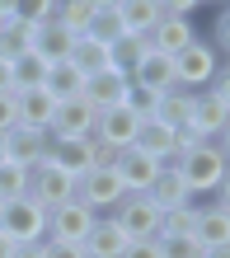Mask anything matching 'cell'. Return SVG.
I'll list each match as a JSON object with an SVG mask.
<instances>
[{"mask_svg":"<svg viewBox=\"0 0 230 258\" xmlns=\"http://www.w3.org/2000/svg\"><path fill=\"white\" fill-rule=\"evenodd\" d=\"M0 258H14V244H10L5 235H0Z\"/></svg>","mask_w":230,"mask_h":258,"instance_id":"42","label":"cell"},{"mask_svg":"<svg viewBox=\"0 0 230 258\" xmlns=\"http://www.w3.org/2000/svg\"><path fill=\"white\" fill-rule=\"evenodd\" d=\"M169 169L179 174V183L188 188L193 202L230 188V164H225V155H216V150H207V146H193V150H183V155H174Z\"/></svg>","mask_w":230,"mask_h":258,"instance_id":"1","label":"cell"},{"mask_svg":"<svg viewBox=\"0 0 230 258\" xmlns=\"http://www.w3.org/2000/svg\"><path fill=\"white\" fill-rule=\"evenodd\" d=\"M127 80H132V85H141V89H150V94H164V89H174V61L146 47V56L136 61V71L127 75Z\"/></svg>","mask_w":230,"mask_h":258,"instance_id":"19","label":"cell"},{"mask_svg":"<svg viewBox=\"0 0 230 258\" xmlns=\"http://www.w3.org/2000/svg\"><path fill=\"white\" fill-rule=\"evenodd\" d=\"M14 132V94H0V136Z\"/></svg>","mask_w":230,"mask_h":258,"instance_id":"37","label":"cell"},{"mask_svg":"<svg viewBox=\"0 0 230 258\" xmlns=\"http://www.w3.org/2000/svg\"><path fill=\"white\" fill-rule=\"evenodd\" d=\"M0 160H5V136H0Z\"/></svg>","mask_w":230,"mask_h":258,"instance_id":"43","label":"cell"},{"mask_svg":"<svg viewBox=\"0 0 230 258\" xmlns=\"http://www.w3.org/2000/svg\"><path fill=\"white\" fill-rule=\"evenodd\" d=\"M136 127H141V117H136L127 103H118V108H103V113H99V122H94V141L127 150V146L136 141Z\"/></svg>","mask_w":230,"mask_h":258,"instance_id":"11","label":"cell"},{"mask_svg":"<svg viewBox=\"0 0 230 258\" xmlns=\"http://www.w3.org/2000/svg\"><path fill=\"white\" fill-rule=\"evenodd\" d=\"M118 24H122V33L146 38L160 24V0H118Z\"/></svg>","mask_w":230,"mask_h":258,"instance_id":"21","label":"cell"},{"mask_svg":"<svg viewBox=\"0 0 230 258\" xmlns=\"http://www.w3.org/2000/svg\"><path fill=\"white\" fill-rule=\"evenodd\" d=\"M85 38L103 42V47H113V42L122 38V24H118V0H94V19H89V33H85Z\"/></svg>","mask_w":230,"mask_h":258,"instance_id":"27","label":"cell"},{"mask_svg":"<svg viewBox=\"0 0 230 258\" xmlns=\"http://www.w3.org/2000/svg\"><path fill=\"white\" fill-rule=\"evenodd\" d=\"M24 192H28V169L0 160V202H14V197H24Z\"/></svg>","mask_w":230,"mask_h":258,"instance_id":"31","label":"cell"},{"mask_svg":"<svg viewBox=\"0 0 230 258\" xmlns=\"http://www.w3.org/2000/svg\"><path fill=\"white\" fill-rule=\"evenodd\" d=\"M47 160L61 174H71V178L89 174L94 169V136H89V141H47Z\"/></svg>","mask_w":230,"mask_h":258,"instance_id":"15","label":"cell"},{"mask_svg":"<svg viewBox=\"0 0 230 258\" xmlns=\"http://www.w3.org/2000/svg\"><path fill=\"white\" fill-rule=\"evenodd\" d=\"M85 258H122V249H127V235L118 230L113 216H94V225H89L85 235Z\"/></svg>","mask_w":230,"mask_h":258,"instance_id":"17","label":"cell"},{"mask_svg":"<svg viewBox=\"0 0 230 258\" xmlns=\"http://www.w3.org/2000/svg\"><path fill=\"white\" fill-rule=\"evenodd\" d=\"M80 89H85V75L75 71V66H47V80H42V94H47L52 103H71V99H80Z\"/></svg>","mask_w":230,"mask_h":258,"instance_id":"24","label":"cell"},{"mask_svg":"<svg viewBox=\"0 0 230 258\" xmlns=\"http://www.w3.org/2000/svg\"><path fill=\"white\" fill-rule=\"evenodd\" d=\"M89 225H94V211H89L85 202H75V197L66 207L47 211V239H61V244H85Z\"/></svg>","mask_w":230,"mask_h":258,"instance_id":"9","label":"cell"},{"mask_svg":"<svg viewBox=\"0 0 230 258\" xmlns=\"http://www.w3.org/2000/svg\"><path fill=\"white\" fill-rule=\"evenodd\" d=\"M71 33L61 24H42V28H33V42H28V52L38 56V61H47V66H61L66 61V52H71Z\"/></svg>","mask_w":230,"mask_h":258,"instance_id":"20","label":"cell"},{"mask_svg":"<svg viewBox=\"0 0 230 258\" xmlns=\"http://www.w3.org/2000/svg\"><path fill=\"white\" fill-rule=\"evenodd\" d=\"M56 117V103L42 94V89H28V94H14V127L28 132H47Z\"/></svg>","mask_w":230,"mask_h":258,"instance_id":"16","label":"cell"},{"mask_svg":"<svg viewBox=\"0 0 230 258\" xmlns=\"http://www.w3.org/2000/svg\"><path fill=\"white\" fill-rule=\"evenodd\" d=\"M14 258H42V239L38 244H14Z\"/></svg>","mask_w":230,"mask_h":258,"instance_id":"38","label":"cell"},{"mask_svg":"<svg viewBox=\"0 0 230 258\" xmlns=\"http://www.w3.org/2000/svg\"><path fill=\"white\" fill-rule=\"evenodd\" d=\"M122 258H160V244L155 239H136V244L122 249Z\"/></svg>","mask_w":230,"mask_h":258,"instance_id":"36","label":"cell"},{"mask_svg":"<svg viewBox=\"0 0 230 258\" xmlns=\"http://www.w3.org/2000/svg\"><path fill=\"white\" fill-rule=\"evenodd\" d=\"M132 150H141V155L160 160V169H169V164H174V132L164 127V122H155V117H146V122L136 127Z\"/></svg>","mask_w":230,"mask_h":258,"instance_id":"18","label":"cell"},{"mask_svg":"<svg viewBox=\"0 0 230 258\" xmlns=\"http://www.w3.org/2000/svg\"><path fill=\"white\" fill-rule=\"evenodd\" d=\"M122 197H127V192H122V183H118L113 169H89V174L75 178V202H85L94 216H108Z\"/></svg>","mask_w":230,"mask_h":258,"instance_id":"6","label":"cell"},{"mask_svg":"<svg viewBox=\"0 0 230 258\" xmlns=\"http://www.w3.org/2000/svg\"><path fill=\"white\" fill-rule=\"evenodd\" d=\"M141 197L160 211V216H169V211H179V207H188V202H193L188 188L179 183V174H174V169H164V174H160V178H155V183H150Z\"/></svg>","mask_w":230,"mask_h":258,"instance_id":"22","label":"cell"},{"mask_svg":"<svg viewBox=\"0 0 230 258\" xmlns=\"http://www.w3.org/2000/svg\"><path fill=\"white\" fill-rule=\"evenodd\" d=\"M122 103H127V108H132V113H136V117L146 122V117H155V103H160V94H150V89L132 85V89H127V99H122Z\"/></svg>","mask_w":230,"mask_h":258,"instance_id":"33","label":"cell"},{"mask_svg":"<svg viewBox=\"0 0 230 258\" xmlns=\"http://www.w3.org/2000/svg\"><path fill=\"white\" fill-rule=\"evenodd\" d=\"M193 225H197V202L169 211V216H164V225H160V235H193Z\"/></svg>","mask_w":230,"mask_h":258,"instance_id":"32","label":"cell"},{"mask_svg":"<svg viewBox=\"0 0 230 258\" xmlns=\"http://www.w3.org/2000/svg\"><path fill=\"white\" fill-rule=\"evenodd\" d=\"M66 66H75L89 80V75H99V71H108V47L94 38H75L71 42V52H66Z\"/></svg>","mask_w":230,"mask_h":258,"instance_id":"25","label":"cell"},{"mask_svg":"<svg viewBox=\"0 0 230 258\" xmlns=\"http://www.w3.org/2000/svg\"><path fill=\"white\" fill-rule=\"evenodd\" d=\"M118 155H122L118 146H103V141H94V169H113V164H118Z\"/></svg>","mask_w":230,"mask_h":258,"instance_id":"35","label":"cell"},{"mask_svg":"<svg viewBox=\"0 0 230 258\" xmlns=\"http://www.w3.org/2000/svg\"><path fill=\"white\" fill-rule=\"evenodd\" d=\"M0 235L10 244H38V239H47V211L28 192L14 197V202H0Z\"/></svg>","mask_w":230,"mask_h":258,"instance_id":"2","label":"cell"},{"mask_svg":"<svg viewBox=\"0 0 230 258\" xmlns=\"http://www.w3.org/2000/svg\"><path fill=\"white\" fill-rule=\"evenodd\" d=\"M5 160L19 169H38L47 160V132H28V127L5 132Z\"/></svg>","mask_w":230,"mask_h":258,"instance_id":"13","label":"cell"},{"mask_svg":"<svg viewBox=\"0 0 230 258\" xmlns=\"http://www.w3.org/2000/svg\"><path fill=\"white\" fill-rule=\"evenodd\" d=\"M141 56H146V38H132V33H122V38L113 42V47H108V71H118V75H132Z\"/></svg>","mask_w":230,"mask_h":258,"instance_id":"28","label":"cell"},{"mask_svg":"<svg viewBox=\"0 0 230 258\" xmlns=\"http://www.w3.org/2000/svg\"><path fill=\"white\" fill-rule=\"evenodd\" d=\"M5 19H14V0H0V24Z\"/></svg>","mask_w":230,"mask_h":258,"instance_id":"40","label":"cell"},{"mask_svg":"<svg viewBox=\"0 0 230 258\" xmlns=\"http://www.w3.org/2000/svg\"><path fill=\"white\" fill-rule=\"evenodd\" d=\"M193 239H197L202 249H230V202H225V188L211 192L207 207H197Z\"/></svg>","mask_w":230,"mask_h":258,"instance_id":"7","label":"cell"},{"mask_svg":"<svg viewBox=\"0 0 230 258\" xmlns=\"http://www.w3.org/2000/svg\"><path fill=\"white\" fill-rule=\"evenodd\" d=\"M113 174H118V183H122V192H146L155 178L164 174L160 169V160H150V155H141V150H122L118 155V164H113Z\"/></svg>","mask_w":230,"mask_h":258,"instance_id":"10","label":"cell"},{"mask_svg":"<svg viewBox=\"0 0 230 258\" xmlns=\"http://www.w3.org/2000/svg\"><path fill=\"white\" fill-rule=\"evenodd\" d=\"M0 94H14V75H10V61H0Z\"/></svg>","mask_w":230,"mask_h":258,"instance_id":"39","label":"cell"},{"mask_svg":"<svg viewBox=\"0 0 230 258\" xmlns=\"http://www.w3.org/2000/svg\"><path fill=\"white\" fill-rule=\"evenodd\" d=\"M197 258H230V249H202Z\"/></svg>","mask_w":230,"mask_h":258,"instance_id":"41","label":"cell"},{"mask_svg":"<svg viewBox=\"0 0 230 258\" xmlns=\"http://www.w3.org/2000/svg\"><path fill=\"white\" fill-rule=\"evenodd\" d=\"M14 5H19V0H14ZM28 42H33V28H28L19 14H14V19H5L0 24V61H19V56H28Z\"/></svg>","mask_w":230,"mask_h":258,"instance_id":"26","label":"cell"},{"mask_svg":"<svg viewBox=\"0 0 230 258\" xmlns=\"http://www.w3.org/2000/svg\"><path fill=\"white\" fill-rule=\"evenodd\" d=\"M99 113L89 108L85 99H71V103H56V117L47 127V141H89L94 136Z\"/></svg>","mask_w":230,"mask_h":258,"instance_id":"8","label":"cell"},{"mask_svg":"<svg viewBox=\"0 0 230 258\" xmlns=\"http://www.w3.org/2000/svg\"><path fill=\"white\" fill-rule=\"evenodd\" d=\"M155 122H164L169 132H179V127H188L193 122V94L188 89H164L160 94V103H155Z\"/></svg>","mask_w":230,"mask_h":258,"instance_id":"23","label":"cell"},{"mask_svg":"<svg viewBox=\"0 0 230 258\" xmlns=\"http://www.w3.org/2000/svg\"><path fill=\"white\" fill-rule=\"evenodd\" d=\"M89 19H94V0H66V5H56V24L66 28L71 38H85Z\"/></svg>","mask_w":230,"mask_h":258,"instance_id":"29","label":"cell"},{"mask_svg":"<svg viewBox=\"0 0 230 258\" xmlns=\"http://www.w3.org/2000/svg\"><path fill=\"white\" fill-rule=\"evenodd\" d=\"M127 89H132L127 75H118V71H99V75H89V80H85L80 99H85L94 113H103V108H118V103L127 99Z\"/></svg>","mask_w":230,"mask_h":258,"instance_id":"12","label":"cell"},{"mask_svg":"<svg viewBox=\"0 0 230 258\" xmlns=\"http://www.w3.org/2000/svg\"><path fill=\"white\" fill-rule=\"evenodd\" d=\"M193 38H197L193 19H164V14H160V24L146 33V47H150V52H160V56H179Z\"/></svg>","mask_w":230,"mask_h":258,"instance_id":"14","label":"cell"},{"mask_svg":"<svg viewBox=\"0 0 230 258\" xmlns=\"http://www.w3.org/2000/svg\"><path fill=\"white\" fill-rule=\"evenodd\" d=\"M108 216L118 221V230L127 235V244H136V239H160V225H164V216L146 202L141 192H127Z\"/></svg>","mask_w":230,"mask_h":258,"instance_id":"4","label":"cell"},{"mask_svg":"<svg viewBox=\"0 0 230 258\" xmlns=\"http://www.w3.org/2000/svg\"><path fill=\"white\" fill-rule=\"evenodd\" d=\"M42 258H85L80 244H61V239H42Z\"/></svg>","mask_w":230,"mask_h":258,"instance_id":"34","label":"cell"},{"mask_svg":"<svg viewBox=\"0 0 230 258\" xmlns=\"http://www.w3.org/2000/svg\"><path fill=\"white\" fill-rule=\"evenodd\" d=\"M10 75H14V94H28V89H42V80H47V61H38V56L28 52V56H19V61L10 66Z\"/></svg>","mask_w":230,"mask_h":258,"instance_id":"30","label":"cell"},{"mask_svg":"<svg viewBox=\"0 0 230 258\" xmlns=\"http://www.w3.org/2000/svg\"><path fill=\"white\" fill-rule=\"evenodd\" d=\"M28 197H33L42 211H56V207H66L75 197V178L61 174L52 160H42L38 169H28Z\"/></svg>","mask_w":230,"mask_h":258,"instance_id":"5","label":"cell"},{"mask_svg":"<svg viewBox=\"0 0 230 258\" xmlns=\"http://www.w3.org/2000/svg\"><path fill=\"white\" fill-rule=\"evenodd\" d=\"M169 61H174V85L188 89V94H197V89H207L211 75L221 71V52L211 47L207 38H193L179 56H169Z\"/></svg>","mask_w":230,"mask_h":258,"instance_id":"3","label":"cell"}]
</instances>
